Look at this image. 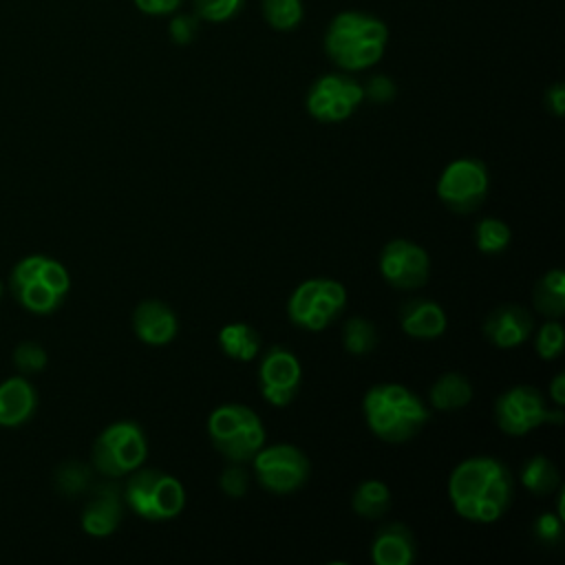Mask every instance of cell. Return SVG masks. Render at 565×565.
<instances>
[{"label": "cell", "instance_id": "17", "mask_svg": "<svg viewBox=\"0 0 565 565\" xmlns=\"http://www.w3.org/2000/svg\"><path fill=\"white\" fill-rule=\"evenodd\" d=\"M121 490L115 483H102L82 512V530L90 536H110L121 521Z\"/></svg>", "mask_w": 565, "mask_h": 565}, {"label": "cell", "instance_id": "27", "mask_svg": "<svg viewBox=\"0 0 565 565\" xmlns=\"http://www.w3.org/2000/svg\"><path fill=\"white\" fill-rule=\"evenodd\" d=\"M512 241V230L505 221L483 216L475 227V243L481 254H501Z\"/></svg>", "mask_w": 565, "mask_h": 565}, {"label": "cell", "instance_id": "20", "mask_svg": "<svg viewBox=\"0 0 565 565\" xmlns=\"http://www.w3.org/2000/svg\"><path fill=\"white\" fill-rule=\"evenodd\" d=\"M38 406V395L31 382L22 375L9 377L0 384V426L15 428L31 419Z\"/></svg>", "mask_w": 565, "mask_h": 565}, {"label": "cell", "instance_id": "22", "mask_svg": "<svg viewBox=\"0 0 565 565\" xmlns=\"http://www.w3.org/2000/svg\"><path fill=\"white\" fill-rule=\"evenodd\" d=\"M218 347L230 360L249 362L260 353L263 340L254 327L245 322H232L218 331Z\"/></svg>", "mask_w": 565, "mask_h": 565}, {"label": "cell", "instance_id": "36", "mask_svg": "<svg viewBox=\"0 0 565 565\" xmlns=\"http://www.w3.org/2000/svg\"><path fill=\"white\" fill-rule=\"evenodd\" d=\"M362 90H364V97L375 102V104H388L397 93L395 82L388 75L369 77V82L362 84Z\"/></svg>", "mask_w": 565, "mask_h": 565}, {"label": "cell", "instance_id": "26", "mask_svg": "<svg viewBox=\"0 0 565 565\" xmlns=\"http://www.w3.org/2000/svg\"><path fill=\"white\" fill-rule=\"evenodd\" d=\"M265 22L276 31H294L305 18L302 0H260Z\"/></svg>", "mask_w": 565, "mask_h": 565}, {"label": "cell", "instance_id": "38", "mask_svg": "<svg viewBox=\"0 0 565 565\" xmlns=\"http://www.w3.org/2000/svg\"><path fill=\"white\" fill-rule=\"evenodd\" d=\"M545 104H547V110L554 117H563V113H565V86L561 82L552 84L545 90Z\"/></svg>", "mask_w": 565, "mask_h": 565}, {"label": "cell", "instance_id": "13", "mask_svg": "<svg viewBox=\"0 0 565 565\" xmlns=\"http://www.w3.org/2000/svg\"><path fill=\"white\" fill-rule=\"evenodd\" d=\"M430 258L426 249L408 238H393L380 252V274L395 289H419L426 285Z\"/></svg>", "mask_w": 565, "mask_h": 565}, {"label": "cell", "instance_id": "37", "mask_svg": "<svg viewBox=\"0 0 565 565\" xmlns=\"http://www.w3.org/2000/svg\"><path fill=\"white\" fill-rule=\"evenodd\" d=\"M132 2L146 15H172L181 7V0H132Z\"/></svg>", "mask_w": 565, "mask_h": 565}, {"label": "cell", "instance_id": "12", "mask_svg": "<svg viewBox=\"0 0 565 565\" xmlns=\"http://www.w3.org/2000/svg\"><path fill=\"white\" fill-rule=\"evenodd\" d=\"M362 102V84L349 73H327L318 77L307 93V110L322 124L349 119Z\"/></svg>", "mask_w": 565, "mask_h": 565}, {"label": "cell", "instance_id": "1", "mask_svg": "<svg viewBox=\"0 0 565 565\" xmlns=\"http://www.w3.org/2000/svg\"><path fill=\"white\" fill-rule=\"evenodd\" d=\"M455 512L472 523L499 521L514 499V477L497 457H468L448 477Z\"/></svg>", "mask_w": 565, "mask_h": 565}, {"label": "cell", "instance_id": "4", "mask_svg": "<svg viewBox=\"0 0 565 565\" xmlns=\"http://www.w3.org/2000/svg\"><path fill=\"white\" fill-rule=\"evenodd\" d=\"M71 289L66 267L49 256L33 254L22 258L11 271V291L31 313H53Z\"/></svg>", "mask_w": 565, "mask_h": 565}, {"label": "cell", "instance_id": "21", "mask_svg": "<svg viewBox=\"0 0 565 565\" xmlns=\"http://www.w3.org/2000/svg\"><path fill=\"white\" fill-rule=\"evenodd\" d=\"M428 397L437 411H459L470 404L472 384L463 373L450 371L435 380V384L428 391Z\"/></svg>", "mask_w": 565, "mask_h": 565}, {"label": "cell", "instance_id": "16", "mask_svg": "<svg viewBox=\"0 0 565 565\" xmlns=\"http://www.w3.org/2000/svg\"><path fill=\"white\" fill-rule=\"evenodd\" d=\"M132 329L137 338L150 347H161L174 340L179 320L174 311L161 300H141L132 313Z\"/></svg>", "mask_w": 565, "mask_h": 565}, {"label": "cell", "instance_id": "2", "mask_svg": "<svg viewBox=\"0 0 565 565\" xmlns=\"http://www.w3.org/2000/svg\"><path fill=\"white\" fill-rule=\"evenodd\" d=\"M388 44V26L364 11H340L324 31V53L342 71L375 66Z\"/></svg>", "mask_w": 565, "mask_h": 565}, {"label": "cell", "instance_id": "8", "mask_svg": "<svg viewBox=\"0 0 565 565\" xmlns=\"http://www.w3.org/2000/svg\"><path fill=\"white\" fill-rule=\"evenodd\" d=\"M494 422L505 435L521 437L543 424H563V406L550 408L545 395L536 386L516 384L497 397Z\"/></svg>", "mask_w": 565, "mask_h": 565}, {"label": "cell", "instance_id": "34", "mask_svg": "<svg viewBox=\"0 0 565 565\" xmlns=\"http://www.w3.org/2000/svg\"><path fill=\"white\" fill-rule=\"evenodd\" d=\"M532 532L543 545H556L563 539V516L552 514V512H543L534 519Z\"/></svg>", "mask_w": 565, "mask_h": 565}, {"label": "cell", "instance_id": "40", "mask_svg": "<svg viewBox=\"0 0 565 565\" xmlns=\"http://www.w3.org/2000/svg\"><path fill=\"white\" fill-rule=\"evenodd\" d=\"M2 291H4V287H2V282H0V296H2Z\"/></svg>", "mask_w": 565, "mask_h": 565}, {"label": "cell", "instance_id": "7", "mask_svg": "<svg viewBox=\"0 0 565 565\" xmlns=\"http://www.w3.org/2000/svg\"><path fill=\"white\" fill-rule=\"evenodd\" d=\"M148 457L146 433L137 422L121 419L106 426L93 444V466L104 477H126Z\"/></svg>", "mask_w": 565, "mask_h": 565}, {"label": "cell", "instance_id": "5", "mask_svg": "<svg viewBox=\"0 0 565 565\" xmlns=\"http://www.w3.org/2000/svg\"><path fill=\"white\" fill-rule=\"evenodd\" d=\"M212 446L232 463H247L265 446V428L256 411L245 404H221L207 417Z\"/></svg>", "mask_w": 565, "mask_h": 565}, {"label": "cell", "instance_id": "23", "mask_svg": "<svg viewBox=\"0 0 565 565\" xmlns=\"http://www.w3.org/2000/svg\"><path fill=\"white\" fill-rule=\"evenodd\" d=\"M532 298L541 316L558 320L565 313V274L561 269H550L543 274L534 285Z\"/></svg>", "mask_w": 565, "mask_h": 565}, {"label": "cell", "instance_id": "24", "mask_svg": "<svg viewBox=\"0 0 565 565\" xmlns=\"http://www.w3.org/2000/svg\"><path fill=\"white\" fill-rule=\"evenodd\" d=\"M351 508L362 519H382L391 508V490L380 479H364L351 494Z\"/></svg>", "mask_w": 565, "mask_h": 565}, {"label": "cell", "instance_id": "33", "mask_svg": "<svg viewBox=\"0 0 565 565\" xmlns=\"http://www.w3.org/2000/svg\"><path fill=\"white\" fill-rule=\"evenodd\" d=\"M199 24L201 20L194 15V13H172V20L168 24V33H170V40L179 46H185L190 44L196 35H199Z\"/></svg>", "mask_w": 565, "mask_h": 565}, {"label": "cell", "instance_id": "9", "mask_svg": "<svg viewBox=\"0 0 565 565\" xmlns=\"http://www.w3.org/2000/svg\"><path fill=\"white\" fill-rule=\"evenodd\" d=\"M347 305V289L333 278H309L300 282L287 302L289 320L305 331H322Z\"/></svg>", "mask_w": 565, "mask_h": 565}, {"label": "cell", "instance_id": "10", "mask_svg": "<svg viewBox=\"0 0 565 565\" xmlns=\"http://www.w3.org/2000/svg\"><path fill=\"white\" fill-rule=\"evenodd\" d=\"M488 188L490 179L483 161L475 157H461L441 170L437 181V196L450 212L470 214L481 207Z\"/></svg>", "mask_w": 565, "mask_h": 565}, {"label": "cell", "instance_id": "31", "mask_svg": "<svg viewBox=\"0 0 565 565\" xmlns=\"http://www.w3.org/2000/svg\"><path fill=\"white\" fill-rule=\"evenodd\" d=\"M563 340H565V333H563L561 322L547 320V322H543V327L536 333L534 349L541 360H554L563 353Z\"/></svg>", "mask_w": 565, "mask_h": 565}, {"label": "cell", "instance_id": "18", "mask_svg": "<svg viewBox=\"0 0 565 565\" xmlns=\"http://www.w3.org/2000/svg\"><path fill=\"white\" fill-rule=\"evenodd\" d=\"M417 545L408 525L386 523L371 541V561L375 565H411L415 561Z\"/></svg>", "mask_w": 565, "mask_h": 565}, {"label": "cell", "instance_id": "15", "mask_svg": "<svg viewBox=\"0 0 565 565\" xmlns=\"http://www.w3.org/2000/svg\"><path fill=\"white\" fill-rule=\"evenodd\" d=\"M534 329L532 313L521 305H499L483 320V335L497 349H512L523 344Z\"/></svg>", "mask_w": 565, "mask_h": 565}, {"label": "cell", "instance_id": "35", "mask_svg": "<svg viewBox=\"0 0 565 565\" xmlns=\"http://www.w3.org/2000/svg\"><path fill=\"white\" fill-rule=\"evenodd\" d=\"M218 483L227 497L241 499L249 488V472L243 468V463H232L221 472Z\"/></svg>", "mask_w": 565, "mask_h": 565}, {"label": "cell", "instance_id": "25", "mask_svg": "<svg viewBox=\"0 0 565 565\" xmlns=\"http://www.w3.org/2000/svg\"><path fill=\"white\" fill-rule=\"evenodd\" d=\"M519 479H521L525 490H530L536 497H545V494H552L556 490V486L561 481V475H558V470H556V466L552 463L550 457L534 455V457H527L523 461Z\"/></svg>", "mask_w": 565, "mask_h": 565}, {"label": "cell", "instance_id": "30", "mask_svg": "<svg viewBox=\"0 0 565 565\" xmlns=\"http://www.w3.org/2000/svg\"><path fill=\"white\" fill-rule=\"evenodd\" d=\"M245 0H192V13L205 22H227L236 18Z\"/></svg>", "mask_w": 565, "mask_h": 565}, {"label": "cell", "instance_id": "6", "mask_svg": "<svg viewBox=\"0 0 565 565\" xmlns=\"http://www.w3.org/2000/svg\"><path fill=\"white\" fill-rule=\"evenodd\" d=\"M124 503L146 521H170L185 505L183 483L154 468H137L130 472L124 490Z\"/></svg>", "mask_w": 565, "mask_h": 565}, {"label": "cell", "instance_id": "28", "mask_svg": "<svg viewBox=\"0 0 565 565\" xmlns=\"http://www.w3.org/2000/svg\"><path fill=\"white\" fill-rule=\"evenodd\" d=\"M342 344L351 355H366L377 344V331L364 316H353L342 327Z\"/></svg>", "mask_w": 565, "mask_h": 565}, {"label": "cell", "instance_id": "3", "mask_svg": "<svg viewBox=\"0 0 565 565\" xmlns=\"http://www.w3.org/2000/svg\"><path fill=\"white\" fill-rule=\"evenodd\" d=\"M362 413L371 433L388 444L413 439L428 422V408L422 397L397 382L371 386L364 393Z\"/></svg>", "mask_w": 565, "mask_h": 565}, {"label": "cell", "instance_id": "39", "mask_svg": "<svg viewBox=\"0 0 565 565\" xmlns=\"http://www.w3.org/2000/svg\"><path fill=\"white\" fill-rule=\"evenodd\" d=\"M550 397L556 406H563L565 404V375L558 373L552 384H550Z\"/></svg>", "mask_w": 565, "mask_h": 565}, {"label": "cell", "instance_id": "19", "mask_svg": "<svg viewBox=\"0 0 565 565\" xmlns=\"http://www.w3.org/2000/svg\"><path fill=\"white\" fill-rule=\"evenodd\" d=\"M399 327L415 340H435L448 327L446 311L428 298H411L399 307Z\"/></svg>", "mask_w": 565, "mask_h": 565}, {"label": "cell", "instance_id": "11", "mask_svg": "<svg viewBox=\"0 0 565 565\" xmlns=\"http://www.w3.org/2000/svg\"><path fill=\"white\" fill-rule=\"evenodd\" d=\"M254 477L274 494H289L305 486L309 479V459L294 444L263 446L252 457Z\"/></svg>", "mask_w": 565, "mask_h": 565}, {"label": "cell", "instance_id": "14", "mask_svg": "<svg viewBox=\"0 0 565 565\" xmlns=\"http://www.w3.org/2000/svg\"><path fill=\"white\" fill-rule=\"evenodd\" d=\"M300 362L285 347H269L258 366V384L263 397L271 406H287L300 386Z\"/></svg>", "mask_w": 565, "mask_h": 565}, {"label": "cell", "instance_id": "29", "mask_svg": "<svg viewBox=\"0 0 565 565\" xmlns=\"http://www.w3.org/2000/svg\"><path fill=\"white\" fill-rule=\"evenodd\" d=\"M55 486L68 497L82 494L90 486V468L82 461H64L55 472Z\"/></svg>", "mask_w": 565, "mask_h": 565}, {"label": "cell", "instance_id": "32", "mask_svg": "<svg viewBox=\"0 0 565 565\" xmlns=\"http://www.w3.org/2000/svg\"><path fill=\"white\" fill-rule=\"evenodd\" d=\"M13 364L20 373H40L46 366V351L38 342H22L13 351Z\"/></svg>", "mask_w": 565, "mask_h": 565}]
</instances>
